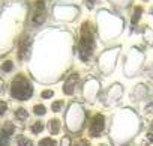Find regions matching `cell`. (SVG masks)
<instances>
[{
	"mask_svg": "<svg viewBox=\"0 0 153 146\" xmlns=\"http://www.w3.org/2000/svg\"><path fill=\"white\" fill-rule=\"evenodd\" d=\"M32 94H33L32 83L23 74H18L11 83V97L17 101H27L32 98Z\"/></svg>",
	"mask_w": 153,
	"mask_h": 146,
	"instance_id": "cell-1",
	"label": "cell"
},
{
	"mask_svg": "<svg viewBox=\"0 0 153 146\" xmlns=\"http://www.w3.org/2000/svg\"><path fill=\"white\" fill-rule=\"evenodd\" d=\"M95 50V32L90 23L83 24L80 38V56L83 60H89Z\"/></svg>",
	"mask_w": 153,
	"mask_h": 146,
	"instance_id": "cell-2",
	"label": "cell"
},
{
	"mask_svg": "<svg viewBox=\"0 0 153 146\" xmlns=\"http://www.w3.org/2000/svg\"><path fill=\"white\" fill-rule=\"evenodd\" d=\"M104 128H105V118H104L101 113H96V115L92 118V122H90V128H89L90 136H93V137L102 136Z\"/></svg>",
	"mask_w": 153,
	"mask_h": 146,
	"instance_id": "cell-3",
	"label": "cell"
},
{
	"mask_svg": "<svg viewBox=\"0 0 153 146\" xmlns=\"http://www.w3.org/2000/svg\"><path fill=\"white\" fill-rule=\"evenodd\" d=\"M45 3L44 0H38L35 3V11H33V17H32V23L33 26H41L44 21H45Z\"/></svg>",
	"mask_w": 153,
	"mask_h": 146,
	"instance_id": "cell-4",
	"label": "cell"
},
{
	"mask_svg": "<svg viewBox=\"0 0 153 146\" xmlns=\"http://www.w3.org/2000/svg\"><path fill=\"white\" fill-rule=\"evenodd\" d=\"M29 48H30V38L26 35L21 38V42H20V48H18V57L23 60L27 54H29Z\"/></svg>",
	"mask_w": 153,
	"mask_h": 146,
	"instance_id": "cell-5",
	"label": "cell"
},
{
	"mask_svg": "<svg viewBox=\"0 0 153 146\" xmlns=\"http://www.w3.org/2000/svg\"><path fill=\"white\" fill-rule=\"evenodd\" d=\"M76 82H78V76H71L69 79H68V82H66V85H65V92L66 94H69V95H72L74 94V88L76 86Z\"/></svg>",
	"mask_w": 153,
	"mask_h": 146,
	"instance_id": "cell-6",
	"label": "cell"
},
{
	"mask_svg": "<svg viewBox=\"0 0 153 146\" xmlns=\"http://www.w3.org/2000/svg\"><path fill=\"white\" fill-rule=\"evenodd\" d=\"M14 130H15V127H14V124L12 122H6L5 125H3V128H2V137H9V136H12L14 134Z\"/></svg>",
	"mask_w": 153,
	"mask_h": 146,
	"instance_id": "cell-7",
	"label": "cell"
},
{
	"mask_svg": "<svg viewBox=\"0 0 153 146\" xmlns=\"http://www.w3.org/2000/svg\"><path fill=\"white\" fill-rule=\"evenodd\" d=\"M15 119H18V121H27L29 119V112L24 107L17 109L15 110Z\"/></svg>",
	"mask_w": 153,
	"mask_h": 146,
	"instance_id": "cell-8",
	"label": "cell"
},
{
	"mask_svg": "<svg viewBox=\"0 0 153 146\" xmlns=\"http://www.w3.org/2000/svg\"><path fill=\"white\" fill-rule=\"evenodd\" d=\"M48 130L53 133V134H56V133H59L60 131V121L59 119H51L50 122H48Z\"/></svg>",
	"mask_w": 153,
	"mask_h": 146,
	"instance_id": "cell-9",
	"label": "cell"
},
{
	"mask_svg": "<svg viewBox=\"0 0 153 146\" xmlns=\"http://www.w3.org/2000/svg\"><path fill=\"white\" fill-rule=\"evenodd\" d=\"M17 146H33V142L24 136H18L17 137Z\"/></svg>",
	"mask_w": 153,
	"mask_h": 146,
	"instance_id": "cell-10",
	"label": "cell"
},
{
	"mask_svg": "<svg viewBox=\"0 0 153 146\" xmlns=\"http://www.w3.org/2000/svg\"><path fill=\"white\" fill-rule=\"evenodd\" d=\"M33 113L38 115V116H44V115L47 113V109H45V106H42V104H36V106H33Z\"/></svg>",
	"mask_w": 153,
	"mask_h": 146,
	"instance_id": "cell-11",
	"label": "cell"
},
{
	"mask_svg": "<svg viewBox=\"0 0 153 146\" xmlns=\"http://www.w3.org/2000/svg\"><path fill=\"white\" fill-rule=\"evenodd\" d=\"M30 130H32L33 134H39V133H42V130H44V124H42L41 121H38V122H35V124L30 127Z\"/></svg>",
	"mask_w": 153,
	"mask_h": 146,
	"instance_id": "cell-12",
	"label": "cell"
},
{
	"mask_svg": "<svg viewBox=\"0 0 153 146\" xmlns=\"http://www.w3.org/2000/svg\"><path fill=\"white\" fill-rule=\"evenodd\" d=\"M39 146H57V142L54 139H50V137H45L39 142Z\"/></svg>",
	"mask_w": 153,
	"mask_h": 146,
	"instance_id": "cell-13",
	"label": "cell"
},
{
	"mask_svg": "<svg viewBox=\"0 0 153 146\" xmlns=\"http://www.w3.org/2000/svg\"><path fill=\"white\" fill-rule=\"evenodd\" d=\"M0 68H2V71L5 72V74H8V72H11L12 71V68H14V63H12V60H6L2 66H0Z\"/></svg>",
	"mask_w": 153,
	"mask_h": 146,
	"instance_id": "cell-14",
	"label": "cell"
},
{
	"mask_svg": "<svg viewBox=\"0 0 153 146\" xmlns=\"http://www.w3.org/2000/svg\"><path fill=\"white\" fill-rule=\"evenodd\" d=\"M62 106H63V103H62V101H56V103L53 104V109H51V110H53L54 113H57V112H60V110H62Z\"/></svg>",
	"mask_w": 153,
	"mask_h": 146,
	"instance_id": "cell-15",
	"label": "cell"
},
{
	"mask_svg": "<svg viewBox=\"0 0 153 146\" xmlns=\"http://www.w3.org/2000/svg\"><path fill=\"white\" fill-rule=\"evenodd\" d=\"M8 112V104L5 101H0V116H3Z\"/></svg>",
	"mask_w": 153,
	"mask_h": 146,
	"instance_id": "cell-16",
	"label": "cell"
},
{
	"mask_svg": "<svg viewBox=\"0 0 153 146\" xmlns=\"http://www.w3.org/2000/svg\"><path fill=\"white\" fill-rule=\"evenodd\" d=\"M53 95H54V92H53L51 89H48V91H44L41 97H42L44 100H48V98H53Z\"/></svg>",
	"mask_w": 153,
	"mask_h": 146,
	"instance_id": "cell-17",
	"label": "cell"
},
{
	"mask_svg": "<svg viewBox=\"0 0 153 146\" xmlns=\"http://www.w3.org/2000/svg\"><path fill=\"white\" fill-rule=\"evenodd\" d=\"M74 146H90V143H89L87 140H83V139H81V140H78V142H75Z\"/></svg>",
	"mask_w": 153,
	"mask_h": 146,
	"instance_id": "cell-18",
	"label": "cell"
},
{
	"mask_svg": "<svg viewBox=\"0 0 153 146\" xmlns=\"http://www.w3.org/2000/svg\"><path fill=\"white\" fill-rule=\"evenodd\" d=\"M0 146H11L6 137H2V139H0Z\"/></svg>",
	"mask_w": 153,
	"mask_h": 146,
	"instance_id": "cell-19",
	"label": "cell"
},
{
	"mask_svg": "<svg viewBox=\"0 0 153 146\" xmlns=\"http://www.w3.org/2000/svg\"><path fill=\"white\" fill-rule=\"evenodd\" d=\"M99 146H104V145H99Z\"/></svg>",
	"mask_w": 153,
	"mask_h": 146,
	"instance_id": "cell-20",
	"label": "cell"
}]
</instances>
